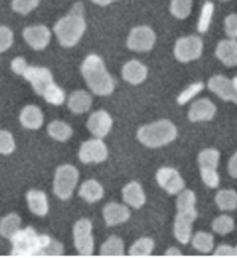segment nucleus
Listing matches in <instances>:
<instances>
[{
  "label": "nucleus",
  "mask_w": 237,
  "mask_h": 258,
  "mask_svg": "<svg viewBox=\"0 0 237 258\" xmlns=\"http://www.w3.org/2000/svg\"><path fill=\"white\" fill-rule=\"evenodd\" d=\"M124 253V242L116 235H111L100 249V255L102 256H123Z\"/></svg>",
  "instance_id": "29"
},
{
  "label": "nucleus",
  "mask_w": 237,
  "mask_h": 258,
  "mask_svg": "<svg viewBox=\"0 0 237 258\" xmlns=\"http://www.w3.org/2000/svg\"><path fill=\"white\" fill-rule=\"evenodd\" d=\"M232 83H234V86H235V88L237 89V76H235L234 79H232Z\"/></svg>",
  "instance_id": "47"
},
{
  "label": "nucleus",
  "mask_w": 237,
  "mask_h": 258,
  "mask_svg": "<svg viewBox=\"0 0 237 258\" xmlns=\"http://www.w3.org/2000/svg\"><path fill=\"white\" fill-rule=\"evenodd\" d=\"M203 90H204L203 82H196L194 84H191V86H188L185 90H183L182 92H180L179 96L177 97V103L179 105L186 104Z\"/></svg>",
  "instance_id": "37"
},
{
  "label": "nucleus",
  "mask_w": 237,
  "mask_h": 258,
  "mask_svg": "<svg viewBox=\"0 0 237 258\" xmlns=\"http://www.w3.org/2000/svg\"><path fill=\"white\" fill-rule=\"evenodd\" d=\"M27 202L30 211L36 216L44 217L49 212V203H48L45 192L36 190V189L29 190L27 192Z\"/></svg>",
  "instance_id": "23"
},
{
  "label": "nucleus",
  "mask_w": 237,
  "mask_h": 258,
  "mask_svg": "<svg viewBox=\"0 0 237 258\" xmlns=\"http://www.w3.org/2000/svg\"><path fill=\"white\" fill-rule=\"evenodd\" d=\"M154 241L151 237H141L134 242L128 253L131 256H150L154 250Z\"/></svg>",
  "instance_id": "31"
},
{
  "label": "nucleus",
  "mask_w": 237,
  "mask_h": 258,
  "mask_svg": "<svg viewBox=\"0 0 237 258\" xmlns=\"http://www.w3.org/2000/svg\"><path fill=\"white\" fill-rule=\"evenodd\" d=\"M122 75L126 82L136 86L147 79L148 70L144 63L138 61V60H131V61L124 64Z\"/></svg>",
  "instance_id": "20"
},
{
  "label": "nucleus",
  "mask_w": 237,
  "mask_h": 258,
  "mask_svg": "<svg viewBox=\"0 0 237 258\" xmlns=\"http://www.w3.org/2000/svg\"><path fill=\"white\" fill-rule=\"evenodd\" d=\"M228 172L232 177L237 179V152L232 155V157L228 163Z\"/></svg>",
  "instance_id": "44"
},
{
  "label": "nucleus",
  "mask_w": 237,
  "mask_h": 258,
  "mask_svg": "<svg viewBox=\"0 0 237 258\" xmlns=\"http://www.w3.org/2000/svg\"><path fill=\"white\" fill-rule=\"evenodd\" d=\"M14 40V35L10 28L5 26L0 27V53L9 50Z\"/></svg>",
  "instance_id": "40"
},
{
  "label": "nucleus",
  "mask_w": 237,
  "mask_h": 258,
  "mask_svg": "<svg viewBox=\"0 0 237 258\" xmlns=\"http://www.w3.org/2000/svg\"><path fill=\"white\" fill-rule=\"evenodd\" d=\"M91 103H93V99H91V96L87 91L78 90L70 96L67 106L71 112L75 113V114H82V113H86L90 110Z\"/></svg>",
  "instance_id": "24"
},
{
  "label": "nucleus",
  "mask_w": 237,
  "mask_h": 258,
  "mask_svg": "<svg viewBox=\"0 0 237 258\" xmlns=\"http://www.w3.org/2000/svg\"><path fill=\"white\" fill-rule=\"evenodd\" d=\"M81 74L91 92L99 96H109L115 90V80L108 73L103 59L98 54L86 56L81 64Z\"/></svg>",
  "instance_id": "1"
},
{
  "label": "nucleus",
  "mask_w": 237,
  "mask_h": 258,
  "mask_svg": "<svg viewBox=\"0 0 237 258\" xmlns=\"http://www.w3.org/2000/svg\"><path fill=\"white\" fill-rule=\"evenodd\" d=\"M207 87L221 99L237 104V89L232 80L230 81L223 75H215L208 80Z\"/></svg>",
  "instance_id": "14"
},
{
  "label": "nucleus",
  "mask_w": 237,
  "mask_h": 258,
  "mask_svg": "<svg viewBox=\"0 0 237 258\" xmlns=\"http://www.w3.org/2000/svg\"><path fill=\"white\" fill-rule=\"evenodd\" d=\"M215 256H235V248L230 247L228 244L219 245L214 251Z\"/></svg>",
  "instance_id": "43"
},
{
  "label": "nucleus",
  "mask_w": 237,
  "mask_h": 258,
  "mask_svg": "<svg viewBox=\"0 0 237 258\" xmlns=\"http://www.w3.org/2000/svg\"><path fill=\"white\" fill-rule=\"evenodd\" d=\"M196 195L192 190L184 189V190L178 194L177 202H176V207L177 211H191L196 210Z\"/></svg>",
  "instance_id": "33"
},
{
  "label": "nucleus",
  "mask_w": 237,
  "mask_h": 258,
  "mask_svg": "<svg viewBox=\"0 0 237 258\" xmlns=\"http://www.w3.org/2000/svg\"><path fill=\"white\" fill-rule=\"evenodd\" d=\"M91 2L96 4V5L107 6V5H110V4H112L114 2H116V0H91Z\"/></svg>",
  "instance_id": "46"
},
{
  "label": "nucleus",
  "mask_w": 237,
  "mask_h": 258,
  "mask_svg": "<svg viewBox=\"0 0 237 258\" xmlns=\"http://www.w3.org/2000/svg\"><path fill=\"white\" fill-rule=\"evenodd\" d=\"M39 0H13L12 8L19 14L27 15L38 6Z\"/></svg>",
  "instance_id": "38"
},
{
  "label": "nucleus",
  "mask_w": 237,
  "mask_h": 258,
  "mask_svg": "<svg viewBox=\"0 0 237 258\" xmlns=\"http://www.w3.org/2000/svg\"><path fill=\"white\" fill-rule=\"evenodd\" d=\"M156 35L147 26L135 27L131 30L127 38V47L135 52H147L154 47Z\"/></svg>",
  "instance_id": "9"
},
{
  "label": "nucleus",
  "mask_w": 237,
  "mask_h": 258,
  "mask_svg": "<svg viewBox=\"0 0 237 258\" xmlns=\"http://www.w3.org/2000/svg\"><path fill=\"white\" fill-rule=\"evenodd\" d=\"M192 0H171V14L179 20L186 19L191 14Z\"/></svg>",
  "instance_id": "34"
},
{
  "label": "nucleus",
  "mask_w": 237,
  "mask_h": 258,
  "mask_svg": "<svg viewBox=\"0 0 237 258\" xmlns=\"http://www.w3.org/2000/svg\"><path fill=\"white\" fill-rule=\"evenodd\" d=\"M43 97L49 104L59 106V105H62L65 102V91L62 88H59L57 84L54 83L48 88V90L44 92Z\"/></svg>",
  "instance_id": "36"
},
{
  "label": "nucleus",
  "mask_w": 237,
  "mask_h": 258,
  "mask_svg": "<svg viewBox=\"0 0 237 258\" xmlns=\"http://www.w3.org/2000/svg\"><path fill=\"white\" fill-rule=\"evenodd\" d=\"M104 195V189L96 180H87L79 189V196L88 203H95Z\"/></svg>",
  "instance_id": "25"
},
{
  "label": "nucleus",
  "mask_w": 237,
  "mask_h": 258,
  "mask_svg": "<svg viewBox=\"0 0 237 258\" xmlns=\"http://www.w3.org/2000/svg\"><path fill=\"white\" fill-rule=\"evenodd\" d=\"M224 30L228 37L237 38V14L228 15L224 20Z\"/></svg>",
  "instance_id": "41"
},
{
  "label": "nucleus",
  "mask_w": 237,
  "mask_h": 258,
  "mask_svg": "<svg viewBox=\"0 0 237 258\" xmlns=\"http://www.w3.org/2000/svg\"><path fill=\"white\" fill-rule=\"evenodd\" d=\"M108 158V148L101 139H93L81 144L79 159L83 164L101 163Z\"/></svg>",
  "instance_id": "10"
},
{
  "label": "nucleus",
  "mask_w": 237,
  "mask_h": 258,
  "mask_svg": "<svg viewBox=\"0 0 237 258\" xmlns=\"http://www.w3.org/2000/svg\"><path fill=\"white\" fill-rule=\"evenodd\" d=\"M26 42L36 51L44 50L51 40V31L45 26L27 27L23 30Z\"/></svg>",
  "instance_id": "16"
},
{
  "label": "nucleus",
  "mask_w": 237,
  "mask_h": 258,
  "mask_svg": "<svg viewBox=\"0 0 237 258\" xmlns=\"http://www.w3.org/2000/svg\"><path fill=\"white\" fill-rule=\"evenodd\" d=\"M21 226V218L15 213H10L0 220V234L6 239H12L20 229Z\"/></svg>",
  "instance_id": "28"
},
{
  "label": "nucleus",
  "mask_w": 237,
  "mask_h": 258,
  "mask_svg": "<svg viewBox=\"0 0 237 258\" xmlns=\"http://www.w3.org/2000/svg\"><path fill=\"white\" fill-rule=\"evenodd\" d=\"M79 181V171L72 165H62L57 168L54 180V192L58 199L66 201L71 199L72 194Z\"/></svg>",
  "instance_id": "5"
},
{
  "label": "nucleus",
  "mask_w": 237,
  "mask_h": 258,
  "mask_svg": "<svg viewBox=\"0 0 237 258\" xmlns=\"http://www.w3.org/2000/svg\"><path fill=\"white\" fill-rule=\"evenodd\" d=\"M15 150V142L10 132L0 131V153L10 155Z\"/></svg>",
  "instance_id": "39"
},
{
  "label": "nucleus",
  "mask_w": 237,
  "mask_h": 258,
  "mask_svg": "<svg viewBox=\"0 0 237 258\" xmlns=\"http://www.w3.org/2000/svg\"><path fill=\"white\" fill-rule=\"evenodd\" d=\"M43 121V113L35 105H28V106L23 107L21 114H20V122L22 126L27 129H31V131L41 128Z\"/></svg>",
  "instance_id": "22"
},
{
  "label": "nucleus",
  "mask_w": 237,
  "mask_h": 258,
  "mask_svg": "<svg viewBox=\"0 0 237 258\" xmlns=\"http://www.w3.org/2000/svg\"><path fill=\"white\" fill-rule=\"evenodd\" d=\"M131 216V212L126 205L118 203H109L103 209V217L108 226H116L125 223Z\"/></svg>",
  "instance_id": "18"
},
{
  "label": "nucleus",
  "mask_w": 237,
  "mask_h": 258,
  "mask_svg": "<svg viewBox=\"0 0 237 258\" xmlns=\"http://www.w3.org/2000/svg\"><path fill=\"white\" fill-rule=\"evenodd\" d=\"M54 30L60 45L64 47L75 46L82 38L86 30L82 4H75L70 13L55 24Z\"/></svg>",
  "instance_id": "2"
},
{
  "label": "nucleus",
  "mask_w": 237,
  "mask_h": 258,
  "mask_svg": "<svg viewBox=\"0 0 237 258\" xmlns=\"http://www.w3.org/2000/svg\"><path fill=\"white\" fill-rule=\"evenodd\" d=\"M219 159L220 152L215 149H205L198 156L202 180L210 188H216L220 183V176L218 171H216Z\"/></svg>",
  "instance_id": "6"
},
{
  "label": "nucleus",
  "mask_w": 237,
  "mask_h": 258,
  "mask_svg": "<svg viewBox=\"0 0 237 258\" xmlns=\"http://www.w3.org/2000/svg\"><path fill=\"white\" fill-rule=\"evenodd\" d=\"M156 181L160 187L164 189L169 195H178L184 190L185 182L178 171L172 167H162L156 173Z\"/></svg>",
  "instance_id": "13"
},
{
  "label": "nucleus",
  "mask_w": 237,
  "mask_h": 258,
  "mask_svg": "<svg viewBox=\"0 0 237 258\" xmlns=\"http://www.w3.org/2000/svg\"><path fill=\"white\" fill-rule=\"evenodd\" d=\"M27 67H28L27 61L23 58H21V56H18V58H15L11 63L12 71H13L15 74H18V75H22L23 73H25Z\"/></svg>",
  "instance_id": "42"
},
{
  "label": "nucleus",
  "mask_w": 237,
  "mask_h": 258,
  "mask_svg": "<svg viewBox=\"0 0 237 258\" xmlns=\"http://www.w3.org/2000/svg\"><path fill=\"white\" fill-rule=\"evenodd\" d=\"M216 113V106L210 99L203 98L195 102L188 110V120L192 122L199 121H210L214 118Z\"/></svg>",
  "instance_id": "17"
},
{
  "label": "nucleus",
  "mask_w": 237,
  "mask_h": 258,
  "mask_svg": "<svg viewBox=\"0 0 237 258\" xmlns=\"http://www.w3.org/2000/svg\"><path fill=\"white\" fill-rule=\"evenodd\" d=\"M215 203L222 211H234L237 209V192L231 189L220 190L215 196Z\"/></svg>",
  "instance_id": "27"
},
{
  "label": "nucleus",
  "mask_w": 237,
  "mask_h": 258,
  "mask_svg": "<svg viewBox=\"0 0 237 258\" xmlns=\"http://www.w3.org/2000/svg\"><path fill=\"white\" fill-rule=\"evenodd\" d=\"M136 137L147 148H161L175 141L177 128L169 120H159L139 128Z\"/></svg>",
  "instance_id": "4"
},
{
  "label": "nucleus",
  "mask_w": 237,
  "mask_h": 258,
  "mask_svg": "<svg viewBox=\"0 0 237 258\" xmlns=\"http://www.w3.org/2000/svg\"><path fill=\"white\" fill-rule=\"evenodd\" d=\"M28 82L33 86L35 92L39 96H43L51 84H54V76L50 70L45 67L28 66L22 74Z\"/></svg>",
  "instance_id": "11"
},
{
  "label": "nucleus",
  "mask_w": 237,
  "mask_h": 258,
  "mask_svg": "<svg viewBox=\"0 0 237 258\" xmlns=\"http://www.w3.org/2000/svg\"><path fill=\"white\" fill-rule=\"evenodd\" d=\"M91 231H93V225H91V221L86 218L79 219L74 225V245L80 255L90 256L94 251V239Z\"/></svg>",
  "instance_id": "7"
},
{
  "label": "nucleus",
  "mask_w": 237,
  "mask_h": 258,
  "mask_svg": "<svg viewBox=\"0 0 237 258\" xmlns=\"http://www.w3.org/2000/svg\"><path fill=\"white\" fill-rule=\"evenodd\" d=\"M191 240L194 248L200 252L208 253L212 251L213 248H214V237H213V235L210 233L198 232L196 233L194 239Z\"/></svg>",
  "instance_id": "30"
},
{
  "label": "nucleus",
  "mask_w": 237,
  "mask_h": 258,
  "mask_svg": "<svg viewBox=\"0 0 237 258\" xmlns=\"http://www.w3.org/2000/svg\"><path fill=\"white\" fill-rule=\"evenodd\" d=\"M222 2H228V0H222Z\"/></svg>",
  "instance_id": "49"
},
{
  "label": "nucleus",
  "mask_w": 237,
  "mask_h": 258,
  "mask_svg": "<svg viewBox=\"0 0 237 258\" xmlns=\"http://www.w3.org/2000/svg\"><path fill=\"white\" fill-rule=\"evenodd\" d=\"M123 200L130 207L140 209L146 202V195L140 183L132 181L123 188Z\"/></svg>",
  "instance_id": "21"
},
{
  "label": "nucleus",
  "mask_w": 237,
  "mask_h": 258,
  "mask_svg": "<svg viewBox=\"0 0 237 258\" xmlns=\"http://www.w3.org/2000/svg\"><path fill=\"white\" fill-rule=\"evenodd\" d=\"M213 14H214V4L211 2H206L204 4V6L202 8V12H200V16L198 20V31L202 32H206L208 29H210L212 19H213Z\"/></svg>",
  "instance_id": "32"
},
{
  "label": "nucleus",
  "mask_w": 237,
  "mask_h": 258,
  "mask_svg": "<svg viewBox=\"0 0 237 258\" xmlns=\"http://www.w3.org/2000/svg\"><path fill=\"white\" fill-rule=\"evenodd\" d=\"M215 54L227 67L237 66V40L234 38L221 40L216 46Z\"/></svg>",
  "instance_id": "19"
},
{
  "label": "nucleus",
  "mask_w": 237,
  "mask_h": 258,
  "mask_svg": "<svg viewBox=\"0 0 237 258\" xmlns=\"http://www.w3.org/2000/svg\"><path fill=\"white\" fill-rule=\"evenodd\" d=\"M234 227H235L234 219L227 215H222L218 217L212 224L213 231L220 234V235H227V234L231 233L234 231Z\"/></svg>",
  "instance_id": "35"
},
{
  "label": "nucleus",
  "mask_w": 237,
  "mask_h": 258,
  "mask_svg": "<svg viewBox=\"0 0 237 258\" xmlns=\"http://www.w3.org/2000/svg\"><path fill=\"white\" fill-rule=\"evenodd\" d=\"M112 127V118L109 113L104 110H99L91 113L87 121V128L98 139L106 137Z\"/></svg>",
  "instance_id": "15"
},
{
  "label": "nucleus",
  "mask_w": 237,
  "mask_h": 258,
  "mask_svg": "<svg viewBox=\"0 0 237 258\" xmlns=\"http://www.w3.org/2000/svg\"><path fill=\"white\" fill-rule=\"evenodd\" d=\"M166 256H182V252L177 248H169L164 253Z\"/></svg>",
  "instance_id": "45"
},
{
  "label": "nucleus",
  "mask_w": 237,
  "mask_h": 258,
  "mask_svg": "<svg viewBox=\"0 0 237 258\" xmlns=\"http://www.w3.org/2000/svg\"><path fill=\"white\" fill-rule=\"evenodd\" d=\"M235 256H237V247L235 248Z\"/></svg>",
  "instance_id": "48"
},
{
  "label": "nucleus",
  "mask_w": 237,
  "mask_h": 258,
  "mask_svg": "<svg viewBox=\"0 0 237 258\" xmlns=\"http://www.w3.org/2000/svg\"><path fill=\"white\" fill-rule=\"evenodd\" d=\"M198 217L197 210L177 211L174 223V235L179 243L186 244L192 239V224Z\"/></svg>",
  "instance_id": "12"
},
{
  "label": "nucleus",
  "mask_w": 237,
  "mask_h": 258,
  "mask_svg": "<svg viewBox=\"0 0 237 258\" xmlns=\"http://www.w3.org/2000/svg\"><path fill=\"white\" fill-rule=\"evenodd\" d=\"M48 133L49 135L59 142H65V141L70 140L71 136L73 135V129L71 128L70 124H67L63 121L56 120L48 126Z\"/></svg>",
  "instance_id": "26"
},
{
  "label": "nucleus",
  "mask_w": 237,
  "mask_h": 258,
  "mask_svg": "<svg viewBox=\"0 0 237 258\" xmlns=\"http://www.w3.org/2000/svg\"><path fill=\"white\" fill-rule=\"evenodd\" d=\"M204 43L198 36H186L177 39L175 44V58L180 62H190L200 58L203 53Z\"/></svg>",
  "instance_id": "8"
},
{
  "label": "nucleus",
  "mask_w": 237,
  "mask_h": 258,
  "mask_svg": "<svg viewBox=\"0 0 237 258\" xmlns=\"http://www.w3.org/2000/svg\"><path fill=\"white\" fill-rule=\"evenodd\" d=\"M11 241L13 256H43L45 249L51 243L52 237L45 234L39 235L33 227H27L25 229H19L12 236Z\"/></svg>",
  "instance_id": "3"
}]
</instances>
